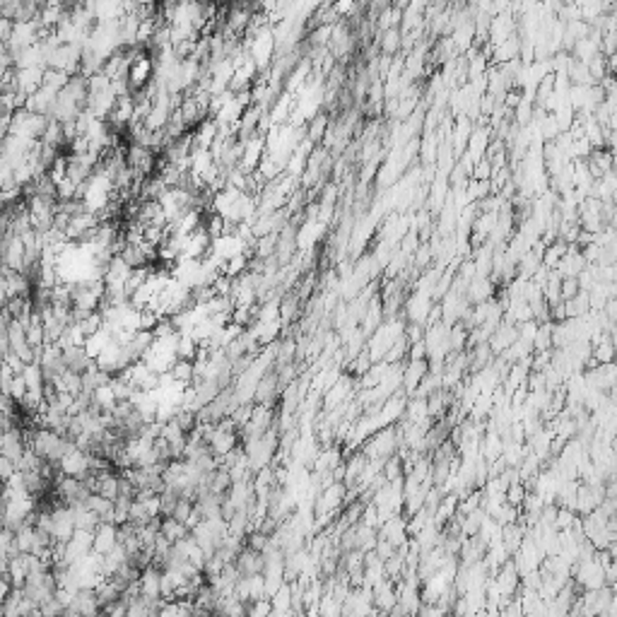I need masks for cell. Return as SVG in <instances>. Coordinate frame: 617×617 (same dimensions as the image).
I'll return each mask as SVG.
<instances>
[{"label": "cell", "instance_id": "1", "mask_svg": "<svg viewBox=\"0 0 617 617\" xmlns=\"http://www.w3.org/2000/svg\"><path fill=\"white\" fill-rule=\"evenodd\" d=\"M58 468H61V473L66 475V478L85 480L87 475L92 473V456L82 454L78 446H73V449L63 456V461L58 463Z\"/></svg>", "mask_w": 617, "mask_h": 617}, {"label": "cell", "instance_id": "2", "mask_svg": "<svg viewBox=\"0 0 617 617\" xmlns=\"http://www.w3.org/2000/svg\"><path fill=\"white\" fill-rule=\"evenodd\" d=\"M234 564H237L242 577H256V574L266 572V557H263V552L251 550V548H244L242 552H239V557Z\"/></svg>", "mask_w": 617, "mask_h": 617}, {"label": "cell", "instance_id": "3", "mask_svg": "<svg viewBox=\"0 0 617 617\" xmlns=\"http://www.w3.org/2000/svg\"><path fill=\"white\" fill-rule=\"evenodd\" d=\"M140 596L148 601H164L162 598V569L160 567H148L140 574Z\"/></svg>", "mask_w": 617, "mask_h": 617}, {"label": "cell", "instance_id": "4", "mask_svg": "<svg viewBox=\"0 0 617 617\" xmlns=\"http://www.w3.org/2000/svg\"><path fill=\"white\" fill-rule=\"evenodd\" d=\"M116 548H119V526L102 524L94 531V552L107 557L109 552H114Z\"/></svg>", "mask_w": 617, "mask_h": 617}, {"label": "cell", "instance_id": "5", "mask_svg": "<svg viewBox=\"0 0 617 617\" xmlns=\"http://www.w3.org/2000/svg\"><path fill=\"white\" fill-rule=\"evenodd\" d=\"M374 608L379 610L381 615H389L393 608L398 605V593L393 591V584L391 581H379L374 589Z\"/></svg>", "mask_w": 617, "mask_h": 617}, {"label": "cell", "instance_id": "6", "mask_svg": "<svg viewBox=\"0 0 617 617\" xmlns=\"http://www.w3.org/2000/svg\"><path fill=\"white\" fill-rule=\"evenodd\" d=\"M160 533H162V538H167L169 543L176 545V543H181V540H186L188 536H191V528H188L186 524H181V521H176V519H162Z\"/></svg>", "mask_w": 617, "mask_h": 617}, {"label": "cell", "instance_id": "7", "mask_svg": "<svg viewBox=\"0 0 617 617\" xmlns=\"http://www.w3.org/2000/svg\"><path fill=\"white\" fill-rule=\"evenodd\" d=\"M379 46L384 51V56H396L398 49L403 46V32L401 29H389V32L381 34Z\"/></svg>", "mask_w": 617, "mask_h": 617}, {"label": "cell", "instance_id": "8", "mask_svg": "<svg viewBox=\"0 0 617 617\" xmlns=\"http://www.w3.org/2000/svg\"><path fill=\"white\" fill-rule=\"evenodd\" d=\"M328 128H331V121H328V116L321 114L316 116V119H311L309 123H307V133H309V140L311 143H319L321 138H326V133H328Z\"/></svg>", "mask_w": 617, "mask_h": 617}, {"label": "cell", "instance_id": "9", "mask_svg": "<svg viewBox=\"0 0 617 617\" xmlns=\"http://www.w3.org/2000/svg\"><path fill=\"white\" fill-rule=\"evenodd\" d=\"M562 302H572L581 295V285H579V278H562Z\"/></svg>", "mask_w": 617, "mask_h": 617}]
</instances>
